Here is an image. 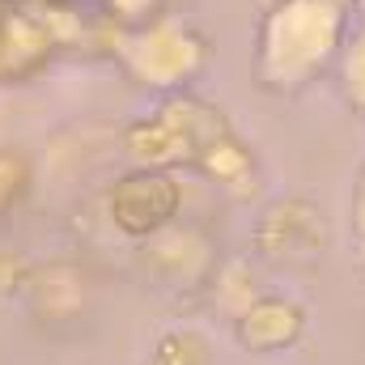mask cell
Returning <instances> with one entry per match:
<instances>
[{
	"mask_svg": "<svg viewBox=\"0 0 365 365\" xmlns=\"http://www.w3.org/2000/svg\"><path fill=\"white\" fill-rule=\"evenodd\" d=\"M175 208H179V182L158 170L128 175L110 191V221L128 234H153L175 217Z\"/></svg>",
	"mask_w": 365,
	"mask_h": 365,
	"instance_id": "cell-1",
	"label": "cell"
},
{
	"mask_svg": "<svg viewBox=\"0 0 365 365\" xmlns=\"http://www.w3.org/2000/svg\"><path fill=\"white\" fill-rule=\"evenodd\" d=\"M297 327H302V314H297L293 306H284V302H264V306H255V310L238 323V340H242L247 349H280V344H289V340L297 336Z\"/></svg>",
	"mask_w": 365,
	"mask_h": 365,
	"instance_id": "cell-2",
	"label": "cell"
},
{
	"mask_svg": "<svg viewBox=\"0 0 365 365\" xmlns=\"http://www.w3.org/2000/svg\"><path fill=\"white\" fill-rule=\"evenodd\" d=\"M26 179H30L26 158H21V153H13V149H0V217L21 200Z\"/></svg>",
	"mask_w": 365,
	"mask_h": 365,
	"instance_id": "cell-3",
	"label": "cell"
}]
</instances>
